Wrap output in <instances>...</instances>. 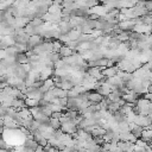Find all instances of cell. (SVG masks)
<instances>
[{"label": "cell", "mask_w": 152, "mask_h": 152, "mask_svg": "<svg viewBox=\"0 0 152 152\" xmlns=\"http://www.w3.org/2000/svg\"><path fill=\"white\" fill-rule=\"evenodd\" d=\"M58 53H60V56L62 57V58H63V57H68V56H71L74 52H72V50L68 46V45H62L61 46V49H60V51H58Z\"/></svg>", "instance_id": "6da1fadb"}, {"label": "cell", "mask_w": 152, "mask_h": 152, "mask_svg": "<svg viewBox=\"0 0 152 152\" xmlns=\"http://www.w3.org/2000/svg\"><path fill=\"white\" fill-rule=\"evenodd\" d=\"M144 7H145L146 11L151 12V10H152V1H151V0H145V1H144Z\"/></svg>", "instance_id": "7a4b0ae2"}]
</instances>
